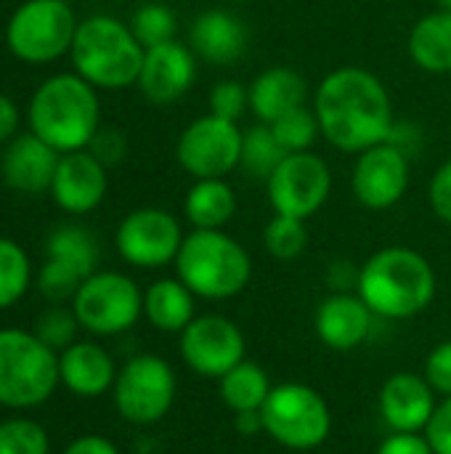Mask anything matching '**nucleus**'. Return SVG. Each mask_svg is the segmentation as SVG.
Masks as SVG:
<instances>
[{"mask_svg":"<svg viewBox=\"0 0 451 454\" xmlns=\"http://www.w3.org/2000/svg\"><path fill=\"white\" fill-rule=\"evenodd\" d=\"M314 112L322 136L348 154L388 141L393 128V106L385 85L362 67H340L316 88Z\"/></svg>","mask_w":451,"mask_h":454,"instance_id":"obj_1","label":"nucleus"},{"mask_svg":"<svg viewBox=\"0 0 451 454\" xmlns=\"http://www.w3.org/2000/svg\"><path fill=\"white\" fill-rule=\"evenodd\" d=\"M356 293L375 317L409 319L431 306L436 295V274L423 253L396 245L377 250L364 263Z\"/></svg>","mask_w":451,"mask_h":454,"instance_id":"obj_2","label":"nucleus"},{"mask_svg":"<svg viewBox=\"0 0 451 454\" xmlns=\"http://www.w3.org/2000/svg\"><path fill=\"white\" fill-rule=\"evenodd\" d=\"M98 96L80 74L48 77L29 101V128L58 154L90 146L98 133Z\"/></svg>","mask_w":451,"mask_h":454,"instance_id":"obj_3","label":"nucleus"},{"mask_svg":"<svg viewBox=\"0 0 451 454\" xmlns=\"http://www.w3.org/2000/svg\"><path fill=\"white\" fill-rule=\"evenodd\" d=\"M178 279L205 301H229L239 295L253 274L247 250L221 229H194L183 237L175 258Z\"/></svg>","mask_w":451,"mask_h":454,"instance_id":"obj_4","label":"nucleus"},{"mask_svg":"<svg viewBox=\"0 0 451 454\" xmlns=\"http://www.w3.org/2000/svg\"><path fill=\"white\" fill-rule=\"evenodd\" d=\"M69 53L77 74L93 88L120 90L138 82L146 51L128 24L114 16H90L77 24Z\"/></svg>","mask_w":451,"mask_h":454,"instance_id":"obj_5","label":"nucleus"},{"mask_svg":"<svg viewBox=\"0 0 451 454\" xmlns=\"http://www.w3.org/2000/svg\"><path fill=\"white\" fill-rule=\"evenodd\" d=\"M61 383L58 356L35 333L0 330V404L32 410L48 402Z\"/></svg>","mask_w":451,"mask_h":454,"instance_id":"obj_6","label":"nucleus"},{"mask_svg":"<svg viewBox=\"0 0 451 454\" xmlns=\"http://www.w3.org/2000/svg\"><path fill=\"white\" fill-rule=\"evenodd\" d=\"M263 431L287 450H316L332 431V415L319 391L303 383L274 386L260 407Z\"/></svg>","mask_w":451,"mask_h":454,"instance_id":"obj_7","label":"nucleus"},{"mask_svg":"<svg viewBox=\"0 0 451 454\" xmlns=\"http://www.w3.org/2000/svg\"><path fill=\"white\" fill-rule=\"evenodd\" d=\"M77 24L74 11L64 0H27L8 19L5 43L16 59L45 64L72 51Z\"/></svg>","mask_w":451,"mask_h":454,"instance_id":"obj_8","label":"nucleus"},{"mask_svg":"<svg viewBox=\"0 0 451 454\" xmlns=\"http://www.w3.org/2000/svg\"><path fill=\"white\" fill-rule=\"evenodd\" d=\"M72 301L80 327L101 338L130 330L144 314V295L138 285L117 271L90 274Z\"/></svg>","mask_w":451,"mask_h":454,"instance_id":"obj_9","label":"nucleus"},{"mask_svg":"<svg viewBox=\"0 0 451 454\" xmlns=\"http://www.w3.org/2000/svg\"><path fill=\"white\" fill-rule=\"evenodd\" d=\"M175 399V375L159 356H133L114 380V404L133 426L159 423Z\"/></svg>","mask_w":451,"mask_h":454,"instance_id":"obj_10","label":"nucleus"},{"mask_svg":"<svg viewBox=\"0 0 451 454\" xmlns=\"http://www.w3.org/2000/svg\"><path fill=\"white\" fill-rule=\"evenodd\" d=\"M268 202L276 215L311 218L324 207L332 192L330 165L314 152H292L266 181Z\"/></svg>","mask_w":451,"mask_h":454,"instance_id":"obj_11","label":"nucleus"},{"mask_svg":"<svg viewBox=\"0 0 451 454\" xmlns=\"http://www.w3.org/2000/svg\"><path fill=\"white\" fill-rule=\"evenodd\" d=\"M175 157L181 168L202 178H226L242 157V130L231 120L205 114L194 120L178 138Z\"/></svg>","mask_w":451,"mask_h":454,"instance_id":"obj_12","label":"nucleus"},{"mask_svg":"<svg viewBox=\"0 0 451 454\" xmlns=\"http://www.w3.org/2000/svg\"><path fill=\"white\" fill-rule=\"evenodd\" d=\"M183 245L181 223L162 207H141L122 218L117 229L120 255L138 269H159L178 258Z\"/></svg>","mask_w":451,"mask_h":454,"instance_id":"obj_13","label":"nucleus"},{"mask_svg":"<svg viewBox=\"0 0 451 454\" xmlns=\"http://www.w3.org/2000/svg\"><path fill=\"white\" fill-rule=\"evenodd\" d=\"M181 356L199 378L221 380L245 362V335L226 317H194L181 333Z\"/></svg>","mask_w":451,"mask_h":454,"instance_id":"obj_14","label":"nucleus"},{"mask_svg":"<svg viewBox=\"0 0 451 454\" xmlns=\"http://www.w3.org/2000/svg\"><path fill=\"white\" fill-rule=\"evenodd\" d=\"M351 189L367 210L393 207L409 189V157L388 141L364 149L354 165Z\"/></svg>","mask_w":451,"mask_h":454,"instance_id":"obj_15","label":"nucleus"},{"mask_svg":"<svg viewBox=\"0 0 451 454\" xmlns=\"http://www.w3.org/2000/svg\"><path fill=\"white\" fill-rule=\"evenodd\" d=\"M197 77V56L189 45L183 43H162L154 48H146L141 74H138V88L141 93L157 104H173L178 101Z\"/></svg>","mask_w":451,"mask_h":454,"instance_id":"obj_16","label":"nucleus"},{"mask_svg":"<svg viewBox=\"0 0 451 454\" xmlns=\"http://www.w3.org/2000/svg\"><path fill=\"white\" fill-rule=\"evenodd\" d=\"M51 194L56 205L66 213H90L101 205L106 194V165L98 162L90 152L61 154Z\"/></svg>","mask_w":451,"mask_h":454,"instance_id":"obj_17","label":"nucleus"},{"mask_svg":"<svg viewBox=\"0 0 451 454\" xmlns=\"http://www.w3.org/2000/svg\"><path fill=\"white\" fill-rule=\"evenodd\" d=\"M436 412V391L425 375L396 372L380 391V415L396 434H420Z\"/></svg>","mask_w":451,"mask_h":454,"instance_id":"obj_18","label":"nucleus"},{"mask_svg":"<svg viewBox=\"0 0 451 454\" xmlns=\"http://www.w3.org/2000/svg\"><path fill=\"white\" fill-rule=\"evenodd\" d=\"M247 45H250L247 24L226 8H210L199 13L189 32V48L194 51V56L215 67L237 64L245 56Z\"/></svg>","mask_w":451,"mask_h":454,"instance_id":"obj_19","label":"nucleus"},{"mask_svg":"<svg viewBox=\"0 0 451 454\" xmlns=\"http://www.w3.org/2000/svg\"><path fill=\"white\" fill-rule=\"evenodd\" d=\"M58 160H61L58 152L48 146L43 138H37L35 133L16 136L3 152V162H0L3 181L24 194L51 192Z\"/></svg>","mask_w":451,"mask_h":454,"instance_id":"obj_20","label":"nucleus"},{"mask_svg":"<svg viewBox=\"0 0 451 454\" xmlns=\"http://www.w3.org/2000/svg\"><path fill=\"white\" fill-rule=\"evenodd\" d=\"M372 317L375 314L359 298V293H335L316 309V335L332 351H354L367 340Z\"/></svg>","mask_w":451,"mask_h":454,"instance_id":"obj_21","label":"nucleus"},{"mask_svg":"<svg viewBox=\"0 0 451 454\" xmlns=\"http://www.w3.org/2000/svg\"><path fill=\"white\" fill-rule=\"evenodd\" d=\"M58 372L61 383L82 399L106 394L117 380L112 356L96 343H72L64 348L58 356Z\"/></svg>","mask_w":451,"mask_h":454,"instance_id":"obj_22","label":"nucleus"},{"mask_svg":"<svg viewBox=\"0 0 451 454\" xmlns=\"http://www.w3.org/2000/svg\"><path fill=\"white\" fill-rule=\"evenodd\" d=\"M306 96H308L306 77L300 72L290 69V67L263 69L250 82V109L266 125H271L279 117H284L287 112L303 106Z\"/></svg>","mask_w":451,"mask_h":454,"instance_id":"obj_23","label":"nucleus"},{"mask_svg":"<svg viewBox=\"0 0 451 454\" xmlns=\"http://www.w3.org/2000/svg\"><path fill=\"white\" fill-rule=\"evenodd\" d=\"M409 56L423 72H451V11H433L423 16L409 32Z\"/></svg>","mask_w":451,"mask_h":454,"instance_id":"obj_24","label":"nucleus"},{"mask_svg":"<svg viewBox=\"0 0 451 454\" xmlns=\"http://www.w3.org/2000/svg\"><path fill=\"white\" fill-rule=\"evenodd\" d=\"M194 298L181 279H159L144 293V314L162 333H183L194 319Z\"/></svg>","mask_w":451,"mask_h":454,"instance_id":"obj_25","label":"nucleus"},{"mask_svg":"<svg viewBox=\"0 0 451 454\" xmlns=\"http://www.w3.org/2000/svg\"><path fill=\"white\" fill-rule=\"evenodd\" d=\"M183 213L194 229H223L237 213V194L223 178H202L189 189Z\"/></svg>","mask_w":451,"mask_h":454,"instance_id":"obj_26","label":"nucleus"},{"mask_svg":"<svg viewBox=\"0 0 451 454\" xmlns=\"http://www.w3.org/2000/svg\"><path fill=\"white\" fill-rule=\"evenodd\" d=\"M48 261L58 263L61 269L72 271L74 277H80L82 282L96 274V263H98V247L96 239L90 237L88 229L82 226H58L51 231L48 245H45Z\"/></svg>","mask_w":451,"mask_h":454,"instance_id":"obj_27","label":"nucleus"},{"mask_svg":"<svg viewBox=\"0 0 451 454\" xmlns=\"http://www.w3.org/2000/svg\"><path fill=\"white\" fill-rule=\"evenodd\" d=\"M271 388L274 386H271L266 370L255 362H239L234 370H229L221 378V399L234 415L260 412Z\"/></svg>","mask_w":451,"mask_h":454,"instance_id":"obj_28","label":"nucleus"},{"mask_svg":"<svg viewBox=\"0 0 451 454\" xmlns=\"http://www.w3.org/2000/svg\"><path fill=\"white\" fill-rule=\"evenodd\" d=\"M287 157L284 146L279 144V138L274 136L271 125L260 122L250 130L242 133V157H239V168L258 181H268L271 173L282 165V160Z\"/></svg>","mask_w":451,"mask_h":454,"instance_id":"obj_29","label":"nucleus"},{"mask_svg":"<svg viewBox=\"0 0 451 454\" xmlns=\"http://www.w3.org/2000/svg\"><path fill=\"white\" fill-rule=\"evenodd\" d=\"M29 258L27 253L13 242L0 237V309L13 306L29 287Z\"/></svg>","mask_w":451,"mask_h":454,"instance_id":"obj_30","label":"nucleus"},{"mask_svg":"<svg viewBox=\"0 0 451 454\" xmlns=\"http://www.w3.org/2000/svg\"><path fill=\"white\" fill-rule=\"evenodd\" d=\"M130 32L146 48L175 40V13L162 3H144L130 16Z\"/></svg>","mask_w":451,"mask_h":454,"instance_id":"obj_31","label":"nucleus"},{"mask_svg":"<svg viewBox=\"0 0 451 454\" xmlns=\"http://www.w3.org/2000/svg\"><path fill=\"white\" fill-rule=\"evenodd\" d=\"M263 245H266L271 258H276V261H295L306 250V245H308L306 221L274 213V218L268 221V226L263 231Z\"/></svg>","mask_w":451,"mask_h":454,"instance_id":"obj_32","label":"nucleus"},{"mask_svg":"<svg viewBox=\"0 0 451 454\" xmlns=\"http://www.w3.org/2000/svg\"><path fill=\"white\" fill-rule=\"evenodd\" d=\"M271 130H274V136L279 138V144L284 146L287 154L308 152L316 144V138L322 136L319 117H316V112L306 109V104L292 109V112H287L276 122H271Z\"/></svg>","mask_w":451,"mask_h":454,"instance_id":"obj_33","label":"nucleus"},{"mask_svg":"<svg viewBox=\"0 0 451 454\" xmlns=\"http://www.w3.org/2000/svg\"><path fill=\"white\" fill-rule=\"evenodd\" d=\"M48 434L35 420H5L0 423V454H48Z\"/></svg>","mask_w":451,"mask_h":454,"instance_id":"obj_34","label":"nucleus"},{"mask_svg":"<svg viewBox=\"0 0 451 454\" xmlns=\"http://www.w3.org/2000/svg\"><path fill=\"white\" fill-rule=\"evenodd\" d=\"M77 317L74 311H64V309H51L45 311L37 325H35V335L40 343H45L51 351H64L74 343V333H77Z\"/></svg>","mask_w":451,"mask_h":454,"instance_id":"obj_35","label":"nucleus"},{"mask_svg":"<svg viewBox=\"0 0 451 454\" xmlns=\"http://www.w3.org/2000/svg\"><path fill=\"white\" fill-rule=\"evenodd\" d=\"M250 106V88L237 80H223L210 90V114L237 122Z\"/></svg>","mask_w":451,"mask_h":454,"instance_id":"obj_36","label":"nucleus"},{"mask_svg":"<svg viewBox=\"0 0 451 454\" xmlns=\"http://www.w3.org/2000/svg\"><path fill=\"white\" fill-rule=\"evenodd\" d=\"M425 380L444 399L451 396V340L439 343L425 359Z\"/></svg>","mask_w":451,"mask_h":454,"instance_id":"obj_37","label":"nucleus"},{"mask_svg":"<svg viewBox=\"0 0 451 454\" xmlns=\"http://www.w3.org/2000/svg\"><path fill=\"white\" fill-rule=\"evenodd\" d=\"M425 439L433 454H451V396L436 404V412L425 426Z\"/></svg>","mask_w":451,"mask_h":454,"instance_id":"obj_38","label":"nucleus"},{"mask_svg":"<svg viewBox=\"0 0 451 454\" xmlns=\"http://www.w3.org/2000/svg\"><path fill=\"white\" fill-rule=\"evenodd\" d=\"M431 207L433 213L451 223V160H447L436 173H433V181H431Z\"/></svg>","mask_w":451,"mask_h":454,"instance_id":"obj_39","label":"nucleus"},{"mask_svg":"<svg viewBox=\"0 0 451 454\" xmlns=\"http://www.w3.org/2000/svg\"><path fill=\"white\" fill-rule=\"evenodd\" d=\"M90 146H93L90 154L104 165H114L125 157V138L117 130H98Z\"/></svg>","mask_w":451,"mask_h":454,"instance_id":"obj_40","label":"nucleus"},{"mask_svg":"<svg viewBox=\"0 0 451 454\" xmlns=\"http://www.w3.org/2000/svg\"><path fill=\"white\" fill-rule=\"evenodd\" d=\"M377 454H433L431 444L425 436L420 434H396L388 436L380 447H377Z\"/></svg>","mask_w":451,"mask_h":454,"instance_id":"obj_41","label":"nucleus"},{"mask_svg":"<svg viewBox=\"0 0 451 454\" xmlns=\"http://www.w3.org/2000/svg\"><path fill=\"white\" fill-rule=\"evenodd\" d=\"M388 144H393L396 149H401L409 157L417 149V144H420V128L412 125V122H393Z\"/></svg>","mask_w":451,"mask_h":454,"instance_id":"obj_42","label":"nucleus"},{"mask_svg":"<svg viewBox=\"0 0 451 454\" xmlns=\"http://www.w3.org/2000/svg\"><path fill=\"white\" fill-rule=\"evenodd\" d=\"M64 454H120V452H117V447H114L109 439L88 434V436L74 439V442L64 450Z\"/></svg>","mask_w":451,"mask_h":454,"instance_id":"obj_43","label":"nucleus"},{"mask_svg":"<svg viewBox=\"0 0 451 454\" xmlns=\"http://www.w3.org/2000/svg\"><path fill=\"white\" fill-rule=\"evenodd\" d=\"M16 125H19V112H16V104L0 93V144H5L8 138H13L16 133Z\"/></svg>","mask_w":451,"mask_h":454,"instance_id":"obj_44","label":"nucleus"},{"mask_svg":"<svg viewBox=\"0 0 451 454\" xmlns=\"http://www.w3.org/2000/svg\"><path fill=\"white\" fill-rule=\"evenodd\" d=\"M441 11H451V0H436Z\"/></svg>","mask_w":451,"mask_h":454,"instance_id":"obj_45","label":"nucleus"},{"mask_svg":"<svg viewBox=\"0 0 451 454\" xmlns=\"http://www.w3.org/2000/svg\"><path fill=\"white\" fill-rule=\"evenodd\" d=\"M229 3H247V0H229Z\"/></svg>","mask_w":451,"mask_h":454,"instance_id":"obj_46","label":"nucleus"}]
</instances>
